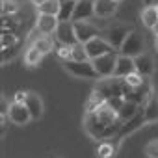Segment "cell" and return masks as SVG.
Returning a JSON list of instances; mask_svg holds the SVG:
<instances>
[{"mask_svg":"<svg viewBox=\"0 0 158 158\" xmlns=\"http://www.w3.org/2000/svg\"><path fill=\"white\" fill-rule=\"evenodd\" d=\"M123 121L119 119V114L106 104H102L97 112L86 114L84 115V130L88 132L89 138L93 139H112L117 136Z\"/></svg>","mask_w":158,"mask_h":158,"instance_id":"cell-1","label":"cell"},{"mask_svg":"<svg viewBox=\"0 0 158 158\" xmlns=\"http://www.w3.org/2000/svg\"><path fill=\"white\" fill-rule=\"evenodd\" d=\"M128 91H130V88L127 86L125 78H117V76L101 78L93 88V93L101 95L104 101H108L110 97H125Z\"/></svg>","mask_w":158,"mask_h":158,"instance_id":"cell-2","label":"cell"},{"mask_svg":"<svg viewBox=\"0 0 158 158\" xmlns=\"http://www.w3.org/2000/svg\"><path fill=\"white\" fill-rule=\"evenodd\" d=\"M63 69L74 76V78H84V80H93V78H99L91 60L88 61H74V60H67V61H61Z\"/></svg>","mask_w":158,"mask_h":158,"instance_id":"cell-3","label":"cell"},{"mask_svg":"<svg viewBox=\"0 0 158 158\" xmlns=\"http://www.w3.org/2000/svg\"><path fill=\"white\" fill-rule=\"evenodd\" d=\"M143 52H145V37H143V34L132 30V32L127 35V39L123 41V47L119 48V54L136 58V56H139V54H143Z\"/></svg>","mask_w":158,"mask_h":158,"instance_id":"cell-4","label":"cell"},{"mask_svg":"<svg viewBox=\"0 0 158 158\" xmlns=\"http://www.w3.org/2000/svg\"><path fill=\"white\" fill-rule=\"evenodd\" d=\"M132 32V28H130V24H127V23H114V24H110L106 30H104V37L108 39V43L119 52V48L123 47V41L127 39V35Z\"/></svg>","mask_w":158,"mask_h":158,"instance_id":"cell-5","label":"cell"},{"mask_svg":"<svg viewBox=\"0 0 158 158\" xmlns=\"http://www.w3.org/2000/svg\"><path fill=\"white\" fill-rule=\"evenodd\" d=\"M147 123H145V115H143V106H139V112L134 115V117H130V119H127V121H123V125H121V128H119V132H117V136L114 138L117 143H121L127 136H130V134H134V132H138L139 128H143Z\"/></svg>","mask_w":158,"mask_h":158,"instance_id":"cell-6","label":"cell"},{"mask_svg":"<svg viewBox=\"0 0 158 158\" xmlns=\"http://www.w3.org/2000/svg\"><path fill=\"white\" fill-rule=\"evenodd\" d=\"M117 56L119 52H110V54H104V56H99L95 60H91L99 78H108V76H114V71H115V63H117Z\"/></svg>","mask_w":158,"mask_h":158,"instance_id":"cell-7","label":"cell"},{"mask_svg":"<svg viewBox=\"0 0 158 158\" xmlns=\"http://www.w3.org/2000/svg\"><path fill=\"white\" fill-rule=\"evenodd\" d=\"M84 45H86V50H88V54H89V60H95V58L104 56V54H110V52H117V50L108 43V39H106V37H101V35L89 39V41L84 43Z\"/></svg>","mask_w":158,"mask_h":158,"instance_id":"cell-8","label":"cell"},{"mask_svg":"<svg viewBox=\"0 0 158 158\" xmlns=\"http://www.w3.org/2000/svg\"><path fill=\"white\" fill-rule=\"evenodd\" d=\"M6 117L13 125H19V127H23V125H26V123L32 121V115H30L26 104L24 102H15V101L10 102V108H8V115Z\"/></svg>","mask_w":158,"mask_h":158,"instance_id":"cell-9","label":"cell"},{"mask_svg":"<svg viewBox=\"0 0 158 158\" xmlns=\"http://www.w3.org/2000/svg\"><path fill=\"white\" fill-rule=\"evenodd\" d=\"M60 26V19L56 15H43L39 13L37 19H35V30L39 34H45V35H54L56 30Z\"/></svg>","mask_w":158,"mask_h":158,"instance_id":"cell-10","label":"cell"},{"mask_svg":"<svg viewBox=\"0 0 158 158\" xmlns=\"http://www.w3.org/2000/svg\"><path fill=\"white\" fill-rule=\"evenodd\" d=\"M54 37H56L58 43L69 45V47H73V45L78 43V37H76V32H74V24L73 23H60Z\"/></svg>","mask_w":158,"mask_h":158,"instance_id":"cell-11","label":"cell"},{"mask_svg":"<svg viewBox=\"0 0 158 158\" xmlns=\"http://www.w3.org/2000/svg\"><path fill=\"white\" fill-rule=\"evenodd\" d=\"M91 17H95V0H78L74 13H73V21L71 23H78V21H89Z\"/></svg>","mask_w":158,"mask_h":158,"instance_id":"cell-12","label":"cell"},{"mask_svg":"<svg viewBox=\"0 0 158 158\" xmlns=\"http://www.w3.org/2000/svg\"><path fill=\"white\" fill-rule=\"evenodd\" d=\"M73 24H74V32H76L78 43H88L89 39L99 35V28L93 23H89V21H78V23H73Z\"/></svg>","mask_w":158,"mask_h":158,"instance_id":"cell-13","label":"cell"},{"mask_svg":"<svg viewBox=\"0 0 158 158\" xmlns=\"http://www.w3.org/2000/svg\"><path fill=\"white\" fill-rule=\"evenodd\" d=\"M24 104H26V108H28V112H30V115H32L34 121H37V119L43 117L45 106H43V101H41V97H39L37 93L30 91L28 97H26V101H24Z\"/></svg>","mask_w":158,"mask_h":158,"instance_id":"cell-14","label":"cell"},{"mask_svg":"<svg viewBox=\"0 0 158 158\" xmlns=\"http://www.w3.org/2000/svg\"><path fill=\"white\" fill-rule=\"evenodd\" d=\"M134 71H136L134 58L119 54V56H117V63H115L114 76H117V78H125V76H128V74H130V73H134Z\"/></svg>","mask_w":158,"mask_h":158,"instance_id":"cell-15","label":"cell"},{"mask_svg":"<svg viewBox=\"0 0 158 158\" xmlns=\"http://www.w3.org/2000/svg\"><path fill=\"white\" fill-rule=\"evenodd\" d=\"M119 8V2L115 0H95V17L108 19L112 17Z\"/></svg>","mask_w":158,"mask_h":158,"instance_id":"cell-16","label":"cell"},{"mask_svg":"<svg viewBox=\"0 0 158 158\" xmlns=\"http://www.w3.org/2000/svg\"><path fill=\"white\" fill-rule=\"evenodd\" d=\"M134 63H136V71L141 76H145V78H151L152 76V73H154V61H152L151 56H147L143 52V54H139V56L134 58Z\"/></svg>","mask_w":158,"mask_h":158,"instance_id":"cell-17","label":"cell"},{"mask_svg":"<svg viewBox=\"0 0 158 158\" xmlns=\"http://www.w3.org/2000/svg\"><path fill=\"white\" fill-rule=\"evenodd\" d=\"M143 115H145L147 125L158 123V93H152L149 97V101L145 102V108H143Z\"/></svg>","mask_w":158,"mask_h":158,"instance_id":"cell-18","label":"cell"},{"mask_svg":"<svg viewBox=\"0 0 158 158\" xmlns=\"http://www.w3.org/2000/svg\"><path fill=\"white\" fill-rule=\"evenodd\" d=\"M32 45H34L39 52H43L45 56L50 54L52 50H56V41L52 39V35H45V34H39L37 37H34Z\"/></svg>","mask_w":158,"mask_h":158,"instance_id":"cell-19","label":"cell"},{"mask_svg":"<svg viewBox=\"0 0 158 158\" xmlns=\"http://www.w3.org/2000/svg\"><path fill=\"white\" fill-rule=\"evenodd\" d=\"M119 143L112 138V139H102L101 145L97 147V156L99 158H114V154L117 152Z\"/></svg>","mask_w":158,"mask_h":158,"instance_id":"cell-20","label":"cell"},{"mask_svg":"<svg viewBox=\"0 0 158 158\" xmlns=\"http://www.w3.org/2000/svg\"><path fill=\"white\" fill-rule=\"evenodd\" d=\"M76 2L78 0H61L60 13H58L60 23H71L73 21V13H74V8H76Z\"/></svg>","mask_w":158,"mask_h":158,"instance_id":"cell-21","label":"cell"},{"mask_svg":"<svg viewBox=\"0 0 158 158\" xmlns=\"http://www.w3.org/2000/svg\"><path fill=\"white\" fill-rule=\"evenodd\" d=\"M141 23H143L145 28H151V30L158 24V10H156V6L143 8V11H141Z\"/></svg>","mask_w":158,"mask_h":158,"instance_id":"cell-22","label":"cell"},{"mask_svg":"<svg viewBox=\"0 0 158 158\" xmlns=\"http://www.w3.org/2000/svg\"><path fill=\"white\" fill-rule=\"evenodd\" d=\"M43 56H45L43 52H39L34 45H30V47L24 50V56H23V58H24V63H26L28 67H37V65L41 63Z\"/></svg>","mask_w":158,"mask_h":158,"instance_id":"cell-23","label":"cell"},{"mask_svg":"<svg viewBox=\"0 0 158 158\" xmlns=\"http://www.w3.org/2000/svg\"><path fill=\"white\" fill-rule=\"evenodd\" d=\"M60 4H61V0H47L45 4L37 6V13H43V15H56L60 13Z\"/></svg>","mask_w":158,"mask_h":158,"instance_id":"cell-24","label":"cell"},{"mask_svg":"<svg viewBox=\"0 0 158 158\" xmlns=\"http://www.w3.org/2000/svg\"><path fill=\"white\" fill-rule=\"evenodd\" d=\"M138 112H139V104H136V102L125 99V104H123V108L119 110V119H121V121H127V119L134 117Z\"/></svg>","mask_w":158,"mask_h":158,"instance_id":"cell-25","label":"cell"},{"mask_svg":"<svg viewBox=\"0 0 158 158\" xmlns=\"http://www.w3.org/2000/svg\"><path fill=\"white\" fill-rule=\"evenodd\" d=\"M19 43H21V41H19V37H17L15 32H8V34H2V35H0V48H2V50L11 48V47H15V45H19Z\"/></svg>","mask_w":158,"mask_h":158,"instance_id":"cell-26","label":"cell"},{"mask_svg":"<svg viewBox=\"0 0 158 158\" xmlns=\"http://www.w3.org/2000/svg\"><path fill=\"white\" fill-rule=\"evenodd\" d=\"M71 60H74V61H88V60H89V54H88L84 43L73 45V58H71Z\"/></svg>","mask_w":158,"mask_h":158,"instance_id":"cell-27","label":"cell"},{"mask_svg":"<svg viewBox=\"0 0 158 158\" xmlns=\"http://www.w3.org/2000/svg\"><path fill=\"white\" fill-rule=\"evenodd\" d=\"M125 82H127V86H128L130 89H134V88H138V86H141V84L145 82V76H141L138 71H134V73H130L128 76H125Z\"/></svg>","mask_w":158,"mask_h":158,"instance_id":"cell-28","label":"cell"},{"mask_svg":"<svg viewBox=\"0 0 158 158\" xmlns=\"http://www.w3.org/2000/svg\"><path fill=\"white\" fill-rule=\"evenodd\" d=\"M21 6L17 0H2V15H15L19 13Z\"/></svg>","mask_w":158,"mask_h":158,"instance_id":"cell-29","label":"cell"},{"mask_svg":"<svg viewBox=\"0 0 158 158\" xmlns=\"http://www.w3.org/2000/svg\"><path fill=\"white\" fill-rule=\"evenodd\" d=\"M56 54H58V58H60L61 61H67V60L73 58V47H69V45H61V43L56 41Z\"/></svg>","mask_w":158,"mask_h":158,"instance_id":"cell-30","label":"cell"},{"mask_svg":"<svg viewBox=\"0 0 158 158\" xmlns=\"http://www.w3.org/2000/svg\"><path fill=\"white\" fill-rule=\"evenodd\" d=\"M143 152H145L147 158H158V138L147 141L145 147H143Z\"/></svg>","mask_w":158,"mask_h":158,"instance_id":"cell-31","label":"cell"},{"mask_svg":"<svg viewBox=\"0 0 158 158\" xmlns=\"http://www.w3.org/2000/svg\"><path fill=\"white\" fill-rule=\"evenodd\" d=\"M17 28V21L13 15H2V34H8V32H15Z\"/></svg>","mask_w":158,"mask_h":158,"instance_id":"cell-32","label":"cell"},{"mask_svg":"<svg viewBox=\"0 0 158 158\" xmlns=\"http://www.w3.org/2000/svg\"><path fill=\"white\" fill-rule=\"evenodd\" d=\"M19 52H21V43H19V45H15V47H11V48L2 50V63H4V61H11Z\"/></svg>","mask_w":158,"mask_h":158,"instance_id":"cell-33","label":"cell"},{"mask_svg":"<svg viewBox=\"0 0 158 158\" xmlns=\"http://www.w3.org/2000/svg\"><path fill=\"white\" fill-rule=\"evenodd\" d=\"M106 102H108V106H110V108H114V110L119 114V110H121V108H123V104H125V97H110Z\"/></svg>","mask_w":158,"mask_h":158,"instance_id":"cell-34","label":"cell"},{"mask_svg":"<svg viewBox=\"0 0 158 158\" xmlns=\"http://www.w3.org/2000/svg\"><path fill=\"white\" fill-rule=\"evenodd\" d=\"M28 93H30V91L21 89V91H17V93L13 95V101H15V102H24V101H26V97H28Z\"/></svg>","mask_w":158,"mask_h":158,"instance_id":"cell-35","label":"cell"},{"mask_svg":"<svg viewBox=\"0 0 158 158\" xmlns=\"http://www.w3.org/2000/svg\"><path fill=\"white\" fill-rule=\"evenodd\" d=\"M30 2H32V4H34L35 8H37V6H41V4H45V2H47V0H30Z\"/></svg>","mask_w":158,"mask_h":158,"instance_id":"cell-36","label":"cell"},{"mask_svg":"<svg viewBox=\"0 0 158 158\" xmlns=\"http://www.w3.org/2000/svg\"><path fill=\"white\" fill-rule=\"evenodd\" d=\"M154 48H156V52H158V35L154 37Z\"/></svg>","mask_w":158,"mask_h":158,"instance_id":"cell-37","label":"cell"},{"mask_svg":"<svg viewBox=\"0 0 158 158\" xmlns=\"http://www.w3.org/2000/svg\"><path fill=\"white\" fill-rule=\"evenodd\" d=\"M152 32H154V35H158V24H156V26L152 28Z\"/></svg>","mask_w":158,"mask_h":158,"instance_id":"cell-38","label":"cell"},{"mask_svg":"<svg viewBox=\"0 0 158 158\" xmlns=\"http://www.w3.org/2000/svg\"><path fill=\"white\" fill-rule=\"evenodd\" d=\"M115 2H119V4H121V2H123V0H115Z\"/></svg>","mask_w":158,"mask_h":158,"instance_id":"cell-39","label":"cell"},{"mask_svg":"<svg viewBox=\"0 0 158 158\" xmlns=\"http://www.w3.org/2000/svg\"><path fill=\"white\" fill-rule=\"evenodd\" d=\"M156 10H158V6H156Z\"/></svg>","mask_w":158,"mask_h":158,"instance_id":"cell-40","label":"cell"},{"mask_svg":"<svg viewBox=\"0 0 158 158\" xmlns=\"http://www.w3.org/2000/svg\"><path fill=\"white\" fill-rule=\"evenodd\" d=\"M54 158H56V156H54Z\"/></svg>","mask_w":158,"mask_h":158,"instance_id":"cell-41","label":"cell"}]
</instances>
